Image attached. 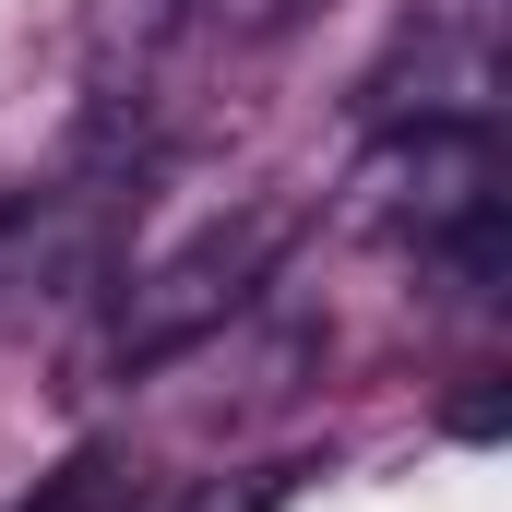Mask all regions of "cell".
I'll return each mask as SVG.
<instances>
[{
  "label": "cell",
  "instance_id": "6da1fadb",
  "mask_svg": "<svg viewBox=\"0 0 512 512\" xmlns=\"http://www.w3.org/2000/svg\"><path fill=\"white\" fill-rule=\"evenodd\" d=\"M358 215L489 286L501 274V143H489V120L417 108L405 131H382L370 167H358Z\"/></svg>",
  "mask_w": 512,
  "mask_h": 512
},
{
  "label": "cell",
  "instance_id": "7a4b0ae2",
  "mask_svg": "<svg viewBox=\"0 0 512 512\" xmlns=\"http://www.w3.org/2000/svg\"><path fill=\"white\" fill-rule=\"evenodd\" d=\"M286 227H298L286 203H251L239 227H203L191 251L143 262V274H131V298H120V322H108V370H155V358H179L191 334H215L262 274H274Z\"/></svg>",
  "mask_w": 512,
  "mask_h": 512
},
{
  "label": "cell",
  "instance_id": "3957f363",
  "mask_svg": "<svg viewBox=\"0 0 512 512\" xmlns=\"http://www.w3.org/2000/svg\"><path fill=\"white\" fill-rule=\"evenodd\" d=\"M310 0H227V24H251V36H274V24H298Z\"/></svg>",
  "mask_w": 512,
  "mask_h": 512
}]
</instances>
